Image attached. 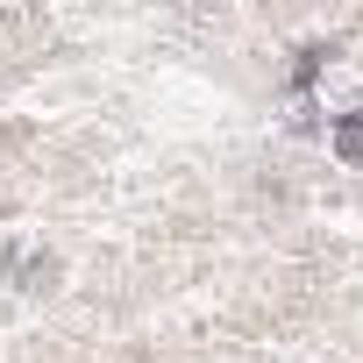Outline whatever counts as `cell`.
I'll return each mask as SVG.
<instances>
[{"mask_svg":"<svg viewBox=\"0 0 363 363\" xmlns=\"http://www.w3.org/2000/svg\"><path fill=\"white\" fill-rule=\"evenodd\" d=\"M335 150H342V157H363V114L335 121Z\"/></svg>","mask_w":363,"mask_h":363,"instance_id":"cell-1","label":"cell"}]
</instances>
